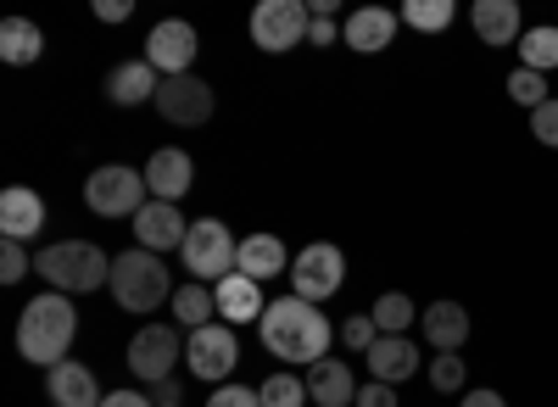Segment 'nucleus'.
<instances>
[{"label": "nucleus", "instance_id": "nucleus-1", "mask_svg": "<svg viewBox=\"0 0 558 407\" xmlns=\"http://www.w3.org/2000/svg\"><path fill=\"white\" fill-rule=\"evenodd\" d=\"M257 330H263V346L279 357V363H307V369L324 363V357H330V341H336V324L324 319V307H313L302 296L268 301Z\"/></svg>", "mask_w": 558, "mask_h": 407}, {"label": "nucleus", "instance_id": "nucleus-2", "mask_svg": "<svg viewBox=\"0 0 558 407\" xmlns=\"http://www.w3.org/2000/svg\"><path fill=\"white\" fill-rule=\"evenodd\" d=\"M78 341V307L73 296L51 291V296H34L17 319V357L23 363H39V369H57L68 363V351Z\"/></svg>", "mask_w": 558, "mask_h": 407}, {"label": "nucleus", "instance_id": "nucleus-3", "mask_svg": "<svg viewBox=\"0 0 558 407\" xmlns=\"http://www.w3.org/2000/svg\"><path fill=\"white\" fill-rule=\"evenodd\" d=\"M34 268H39V280L62 296H89V291L112 285V257L96 240H57V246L34 251Z\"/></svg>", "mask_w": 558, "mask_h": 407}, {"label": "nucleus", "instance_id": "nucleus-4", "mask_svg": "<svg viewBox=\"0 0 558 407\" xmlns=\"http://www.w3.org/2000/svg\"><path fill=\"white\" fill-rule=\"evenodd\" d=\"M112 301L123 312H157L162 301H173V280H168V262L157 251H118L112 257Z\"/></svg>", "mask_w": 558, "mask_h": 407}, {"label": "nucleus", "instance_id": "nucleus-5", "mask_svg": "<svg viewBox=\"0 0 558 407\" xmlns=\"http://www.w3.org/2000/svg\"><path fill=\"white\" fill-rule=\"evenodd\" d=\"M179 251H184V268L196 274V285H218V280H229V274H235V262H241V240L229 235V223H223V218H196Z\"/></svg>", "mask_w": 558, "mask_h": 407}, {"label": "nucleus", "instance_id": "nucleus-6", "mask_svg": "<svg viewBox=\"0 0 558 407\" xmlns=\"http://www.w3.org/2000/svg\"><path fill=\"white\" fill-rule=\"evenodd\" d=\"M151 201V185L146 173H134L123 162H107L84 178V207L96 218H140V207Z\"/></svg>", "mask_w": 558, "mask_h": 407}, {"label": "nucleus", "instance_id": "nucleus-7", "mask_svg": "<svg viewBox=\"0 0 558 407\" xmlns=\"http://www.w3.org/2000/svg\"><path fill=\"white\" fill-rule=\"evenodd\" d=\"M307 28H313V12L302 7V0H257V12H252V45L268 51V57L302 45Z\"/></svg>", "mask_w": 558, "mask_h": 407}, {"label": "nucleus", "instance_id": "nucleus-8", "mask_svg": "<svg viewBox=\"0 0 558 407\" xmlns=\"http://www.w3.org/2000/svg\"><path fill=\"white\" fill-rule=\"evenodd\" d=\"M291 285H296V296L302 301H330L341 285H347V251L341 246H330V240H313L296 262H291Z\"/></svg>", "mask_w": 558, "mask_h": 407}, {"label": "nucleus", "instance_id": "nucleus-9", "mask_svg": "<svg viewBox=\"0 0 558 407\" xmlns=\"http://www.w3.org/2000/svg\"><path fill=\"white\" fill-rule=\"evenodd\" d=\"M151 107H157V118H168L179 128H202L218 112V96H213V84L202 73H173V78H162Z\"/></svg>", "mask_w": 558, "mask_h": 407}, {"label": "nucleus", "instance_id": "nucleus-10", "mask_svg": "<svg viewBox=\"0 0 558 407\" xmlns=\"http://www.w3.org/2000/svg\"><path fill=\"white\" fill-rule=\"evenodd\" d=\"M184 363H191V374L207 380V385L229 380V374H235V363H241L235 330H229V324H202V330H191V335H184Z\"/></svg>", "mask_w": 558, "mask_h": 407}, {"label": "nucleus", "instance_id": "nucleus-11", "mask_svg": "<svg viewBox=\"0 0 558 407\" xmlns=\"http://www.w3.org/2000/svg\"><path fill=\"white\" fill-rule=\"evenodd\" d=\"M179 357H184V335L168 330V324H146L129 341V374L146 380V385H162V380H173Z\"/></svg>", "mask_w": 558, "mask_h": 407}, {"label": "nucleus", "instance_id": "nucleus-12", "mask_svg": "<svg viewBox=\"0 0 558 407\" xmlns=\"http://www.w3.org/2000/svg\"><path fill=\"white\" fill-rule=\"evenodd\" d=\"M196 28L184 23V17H162L151 34H146V62L162 73V78H173V73H191V62H196Z\"/></svg>", "mask_w": 558, "mask_h": 407}, {"label": "nucleus", "instance_id": "nucleus-13", "mask_svg": "<svg viewBox=\"0 0 558 407\" xmlns=\"http://www.w3.org/2000/svg\"><path fill=\"white\" fill-rule=\"evenodd\" d=\"M184 235H191V223H184V212L173 201H146L134 218V240L140 251H179Z\"/></svg>", "mask_w": 558, "mask_h": 407}, {"label": "nucleus", "instance_id": "nucleus-14", "mask_svg": "<svg viewBox=\"0 0 558 407\" xmlns=\"http://www.w3.org/2000/svg\"><path fill=\"white\" fill-rule=\"evenodd\" d=\"M397 28H402V12H391V7H357V12L347 17L341 39H347V51L375 57V51H386V45H391Z\"/></svg>", "mask_w": 558, "mask_h": 407}, {"label": "nucleus", "instance_id": "nucleus-15", "mask_svg": "<svg viewBox=\"0 0 558 407\" xmlns=\"http://www.w3.org/2000/svg\"><path fill=\"white\" fill-rule=\"evenodd\" d=\"M107 101L112 107H146V101H157V89H162V73L140 57V62H118L112 73H107Z\"/></svg>", "mask_w": 558, "mask_h": 407}, {"label": "nucleus", "instance_id": "nucleus-16", "mask_svg": "<svg viewBox=\"0 0 558 407\" xmlns=\"http://www.w3.org/2000/svg\"><path fill=\"white\" fill-rule=\"evenodd\" d=\"M45 230V201L28 185L0 190V240H34Z\"/></svg>", "mask_w": 558, "mask_h": 407}, {"label": "nucleus", "instance_id": "nucleus-17", "mask_svg": "<svg viewBox=\"0 0 558 407\" xmlns=\"http://www.w3.org/2000/svg\"><path fill=\"white\" fill-rule=\"evenodd\" d=\"M146 185H151V201H179V196H191L196 168H191V157H184L179 146H162L146 162Z\"/></svg>", "mask_w": 558, "mask_h": 407}, {"label": "nucleus", "instance_id": "nucleus-18", "mask_svg": "<svg viewBox=\"0 0 558 407\" xmlns=\"http://www.w3.org/2000/svg\"><path fill=\"white\" fill-rule=\"evenodd\" d=\"M363 357H368V374H375L380 385H402V380L418 374V346L408 335H380Z\"/></svg>", "mask_w": 558, "mask_h": 407}, {"label": "nucleus", "instance_id": "nucleus-19", "mask_svg": "<svg viewBox=\"0 0 558 407\" xmlns=\"http://www.w3.org/2000/svg\"><path fill=\"white\" fill-rule=\"evenodd\" d=\"M418 330H425V341L436 351H458L463 341H470V307L463 301H430L425 312H418Z\"/></svg>", "mask_w": 558, "mask_h": 407}, {"label": "nucleus", "instance_id": "nucleus-20", "mask_svg": "<svg viewBox=\"0 0 558 407\" xmlns=\"http://www.w3.org/2000/svg\"><path fill=\"white\" fill-rule=\"evenodd\" d=\"M213 296H218V319H223V324H252V319H263V312H268L263 285H257V280H246V274L218 280V285H213Z\"/></svg>", "mask_w": 558, "mask_h": 407}, {"label": "nucleus", "instance_id": "nucleus-21", "mask_svg": "<svg viewBox=\"0 0 558 407\" xmlns=\"http://www.w3.org/2000/svg\"><path fill=\"white\" fill-rule=\"evenodd\" d=\"M45 391H51V407H101V402H107L101 385H96V374H89L84 363H73V357L51 369Z\"/></svg>", "mask_w": 558, "mask_h": 407}, {"label": "nucleus", "instance_id": "nucleus-22", "mask_svg": "<svg viewBox=\"0 0 558 407\" xmlns=\"http://www.w3.org/2000/svg\"><path fill=\"white\" fill-rule=\"evenodd\" d=\"M307 396L318 407H352L357 402V380H352V369L341 363V357H324V363L307 369Z\"/></svg>", "mask_w": 558, "mask_h": 407}, {"label": "nucleus", "instance_id": "nucleus-23", "mask_svg": "<svg viewBox=\"0 0 558 407\" xmlns=\"http://www.w3.org/2000/svg\"><path fill=\"white\" fill-rule=\"evenodd\" d=\"M470 23L486 45H520V34H525V17H520L514 0H475Z\"/></svg>", "mask_w": 558, "mask_h": 407}, {"label": "nucleus", "instance_id": "nucleus-24", "mask_svg": "<svg viewBox=\"0 0 558 407\" xmlns=\"http://www.w3.org/2000/svg\"><path fill=\"white\" fill-rule=\"evenodd\" d=\"M291 268V251H286V240L279 235H246L241 240V262H235V274H246V280H274V274H286Z\"/></svg>", "mask_w": 558, "mask_h": 407}, {"label": "nucleus", "instance_id": "nucleus-25", "mask_svg": "<svg viewBox=\"0 0 558 407\" xmlns=\"http://www.w3.org/2000/svg\"><path fill=\"white\" fill-rule=\"evenodd\" d=\"M39 57H45L39 23H28V17H7V23H0V62H7V67H34Z\"/></svg>", "mask_w": 558, "mask_h": 407}, {"label": "nucleus", "instance_id": "nucleus-26", "mask_svg": "<svg viewBox=\"0 0 558 407\" xmlns=\"http://www.w3.org/2000/svg\"><path fill=\"white\" fill-rule=\"evenodd\" d=\"M520 67H531V73L558 67V23H536L520 34Z\"/></svg>", "mask_w": 558, "mask_h": 407}, {"label": "nucleus", "instance_id": "nucleus-27", "mask_svg": "<svg viewBox=\"0 0 558 407\" xmlns=\"http://www.w3.org/2000/svg\"><path fill=\"white\" fill-rule=\"evenodd\" d=\"M168 307H173V319H179L184 330H202V324H213L218 296H213V285H179Z\"/></svg>", "mask_w": 558, "mask_h": 407}, {"label": "nucleus", "instance_id": "nucleus-28", "mask_svg": "<svg viewBox=\"0 0 558 407\" xmlns=\"http://www.w3.org/2000/svg\"><path fill=\"white\" fill-rule=\"evenodd\" d=\"M368 319H375V330H380V335H402L408 324H418V307H413V296L386 291V296H375V307H368Z\"/></svg>", "mask_w": 558, "mask_h": 407}, {"label": "nucleus", "instance_id": "nucleus-29", "mask_svg": "<svg viewBox=\"0 0 558 407\" xmlns=\"http://www.w3.org/2000/svg\"><path fill=\"white\" fill-rule=\"evenodd\" d=\"M452 17H458L452 0H408V7H402V23L418 28V34H441Z\"/></svg>", "mask_w": 558, "mask_h": 407}, {"label": "nucleus", "instance_id": "nucleus-30", "mask_svg": "<svg viewBox=\"0 0 558 407\" xmlns=\"http://www.w3.org/2000/svg\"><path fill=\"white\" fill-rule=\"evenodd\" d=\"M257 396H263V407H302V402H313L302 374H268L257 385Z\"/></svg>", "mask_w": 558, "mask_h": 407}, {"label": "nucleus", "instance_id": "nucleus-31", "mask_svg": "<svg viewBox=\"0 0 558 407\" xmlns=\"http://www.w3.org/2000/svg\"><path fill=\"white\" fill-rule=\"evenodd\" d=\"M508 101H520V107H547L553 96H547V73H531V67H514L508 73Z\"/></svg>", "mask_w": 558, "mask_h": 407}, {"label": "nucleus", "instance_id": "nucleus-32", "mask_svg": "<svg viewBox=\"0 0 558 407\" xmlns=\"http://www.w3.org/2000/svg\"><path fill=\"white\" fill-rule=\"evenodd\" d=\"M463 380H470V369H463L458 351H436V357H430V391H436V396L463 391Z\"/></svg>", "mask_w": 558, "mask_h": 407}, {"label": "nucleus", "instance_id": "nucleus-33", "mask_svg": "<svg viewBox=\"0 0 558 407\" xmlns=\"http://www.w3.org/2000/svg\"><path fill=\"white\" fill-rule=\"evenodd\" d=\"M28 251H23V240H0V285H17L23 274H28Z\"/></svg>", "mask_w": 558, "mask_h": 407}, {"label": "nucleus", "instance_id": "nucleus-34", "mask_svg": "<svg viewBox=\"0 0 558 407\" xmlns=\"http://www.w3.org/2000/svg\"><path fill=\"white\" fill-rule=\"evenodd\" d=\"M341 341H347V351H368L380 341V330H375V319H368V312H352V319L341 324Z\"/></svg>", "mask_w": 558, "mask_h": 407}, {"label": "nucleus", "instance_id": "nucleus-35", "mask_svg": "<svg viewBox=\"0 0 558 407\" xmlns=\"http://www.w3.org/2000/svg\"><path fill=\"white\" fill-rule=\"evenodd\" d=\"M207 407H263V396H257L252 385H218V391L207 396Z\"/></svg>", "mask_w": 558, "mask_h": 407}, {"label": "nucleus", "instance_id": "nucleus-36", "mask_svg": "<svg viewBox=\"0 0 558 407\" xmlns=\"http://www.w3.org/2000/svg\"><path fill=\"white\" fill-rule=\"evenodd\" d=\"M531 134H536L542 146H558V101H547V107L531 112Z\"/></svg>", "mask_w": 558, "mask_h": 407}, {"label": "nucleus", "instance_id": "nucleus-37", "mask_svg": "<svg viewBox=\"0 0 558 407\" xmlns=\"http://www.w3.org/2000/svg\"><path fill=\"white\" fill-rule=\"evenodd\" d=\"M352 407H397V385L368 380V385H357V402H352Z\"/></svg>", "mask_w": 558, "mask_h": 407}, {"label": "nucleus", "instance_id": "nucleus-38", "mask_svg": "<svg viewBox=\"0 0 558 407\" xmlns=\"http://www.w3.org/2000/svg\"><path fill=\"white\" fill-rule=\"evenodd\" d=\"M96 17L101 23H129L134 17V0H96Z\"/></svg>", "mask_w": 558, "mask_h": 407}, {"label": "nucleus", "instance_id": "nucleus-39", "mask_svg": "<svg viewBox=\"0 0 558 407\" xmlns=\"http://www.w3.org/2000/svg\"><path fill=\"white\" fill-rule=\"evenodd\" d=\"M101 407H157V402H151L146 391H112V396H107Z\"/></svg>", "mask_w": 558, "mask_h": 407}, {"label": "nucleus", "instance_id": "nucleus-40", "mask_svg": "<svg viewBox=\"0 0 558 407\" xmlns=\"http://www.w3.org/2000/svg\"><path fill=\"white\" fill-rule=\"evenodd\" d=\"M458 407H508L497 391H486V385H475V391H463V402Z\"/></svg>", "mask_w": 558, "mask_h": 407}, {"label": "nucleus", "instance_id": "nucleus-41", "mask_svg": "<svg viewBox=\"0 0 558 407\" xmlns=\"http://www.w3.org/2000/svg\"><path fill=\"white\" fill-rule=\"evenodd\" d=\"M151 402H157V407H179V402H184V385L162 380V385H151Z\"/></svg>", "mask_w": 558, "mask_h": 407}, {"label": "nucleus", "instance_id": "nucleus-42", "mask_svg": "<svg viewBox=\"0 0 558 407\" xmlns=\"http://www.w3.org/2000/svg\"><path fill=\"white\" fill-rule=\"evenodd\" d=\"M341 39V23H318L313 17V28H307V45H336Z\"/></svg>", "mask_w": 558, "mask_h": 407}, {"label": "nucleus", "instance_id": "nucleus-43", "mask_svg": "<svg viewBox=\"0 0 558 407\" xmlns=\"http://www.w3.org/2000/svg\"><path fill=\"white\" fill-rule=\"evenodd\" d=\"M179 407H184V402H179Z\"/></svg>", "mask_w": 558, "mask_h": 407}]
</instances>
